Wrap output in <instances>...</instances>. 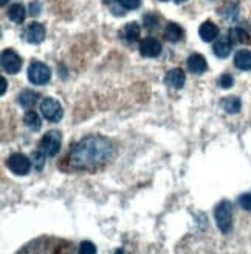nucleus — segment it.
I'll use <instances>...</instances> for the list:
<instances>
[{
  "label": "nucleus",
  "instance_id": "f257e3e1",
  "mask_svg": "<svg viewBox=\"0 0 251 254\" xmlns=\"http://www.w3.org/2000/svg\"><path fill=\"white\" fill-rule=\"evenodd\" d=\"M117 147L112 139L101 135H90L74 143L62 160V169L68 172H95L115 158Z\"/></svg>",
  "mask_w": 251,
  "mask_h": 254
},
{
  "label": "nucleus",
  "instance_id": "f03ea898",
  "mask_svg": "<svg viewBox=\"0 0 251 254\" xmlns=\"http://www.w3.org/2000/svg\"><path fill=\"white\" fill-rule=\"evenodd\" d=\"M16 254H81V251L65 239L44 236L23 245Z\"/></svg>",
  "mask_w": 251,
  "mask_h": 254
},
{
  "label": "nucleus",
  "instance_id": "7ed1b4c3",
  "mask_svg": "<svg viewBox=\"0 0 251 254\" xmlns=\"http://www.w3.org/2000/svg\"><path fill=\"white\" fill-rule=\"evenodd\" d=\"M52 78V70L44 62L33 61L28 68V79L34 85H45Z\"/></svg>",
  "mask_w": 251,
  "mask_h": 254
},
{
  "label": "nucleus",
  "instance_id": "20e7f679",
  "mask_svg": "<svg viewBox=\"0 0 251 254\" xmlns=\"http://www.w3.org/2000/svg\"><path fill=\"white\" fill-rule=\"evenodd\" d=\"M216 222L222 233H230L233 226V206L231 203L223 200L216 208Z\"/></svg>",
  "mask_w": 251,
  "mask_h": 254
},
{
  "label": "nucleus",
  "instance_id": "39448f33",
  "mask_svg": "<svg viewBox=\"0 0 251 254\" xmlns=\"http://www.w3.org/2000/svg\"><path fill=\"white\" fill-rule=\"evenodd\" d=\"M41 113L50 123H58L64 117V109L55 98H45L41 103Z\"/></svg>",
  "mask_w": 251,
  "mask_h": 254
},
{
  "label": "nucleus",
  "instance_id": "423d86ee",
  "mask_svg": "<svg viewBox=\"0 0 251 254\" xmlns=\"http://www.w3.org/2000/svg\"><path fill=\"white\" fill-rule=\"evenodd\" d=\"M61 133L56 132V130H52V132H47L42 139H41V143H39V149L37 150H41L44 155L47 157H55L59 149H61Z\"/></svg>",
  "mask_w": 251,
  "mask_h": 254
},
{
  "label": "nucleus",
  "instance_id": "0eeeda50",
  "mask_svg": "<svg viewBox=\"0 0 251 254\" xmlns=\"http://www.w3.org/2000/svg\"><path fill=\"white\" fill-rule=\"evenodd\" d=\"M0 61H2V68L8 74H16L22 68V59L14 50H3Z\"/></svg>",
  "mask_w": 251,
  "mask_h": 254
},
{
  "label": "nucleus",
  "instance_id": "6e6552de",
  "mask_svg": "<svg viewBox=\"0 0 251 254\" xmlns=\"http://www.w3.org/2000/svg\"><path fill=\"white\" fill-rule=\"evenodd\" d=\"M8 168L12 174L16 175H27L30 172L31 168V163L30 160L25 157L23 154H12L9 155V158L6 160Z\"/></svg>",
  "mask_w": 251,
  "mask_h": 254
},
{
  "label": "nucleus",
  "instance_id": "1a4fd4ad",
  "mask_svg": "<svg viewBox=\"0 0 251 254\" xmlns=\"http://www.w3.org/2000/svg\"><path fill=\"white\" fill-rule=\"evenodd\" d=\"M25 39L30 44H41L45 39V27L39 22H33L25 31Z\"/></svg>",
  "mask_w": 251,
  "mask_h": 254
},
{
  "label": "nucleus",
  "instance_id": "9d476101",
  "mask_svg": "<svg viewBox=\"0 0 251 254\" xmlns=\"http://www.w3.org/2000/svg\"><path fill=\"white\" fill-rule=\"evenodd\" d=\"M140 53L144 58H157L161 53V44L154 37H146L140 42Z\"/></svg>",
  "mask_w": 251,
  "mask_h": 254
},
{
  "label": "nucleus",
  "instance_id": "9b49d317",
  "mask_svg": "<svg viewBox=\"0 0 251 254\" xmlns=\"http://www.w3.org/2000/svg\"><path fill=\"white\" fill-rule=\"evenodd\" d=\"M198 36L202 37V41H205V42L216 41L217 36H219L217 25L214 22H211V20L203 22L202 25H200V28H198Z\"/></svg>",
  "mask_w": 251,
  "mask_h": 254
},
{
  "label": "nucleus",
  "instance_id": "f8f14e48",
  "mask_svg": "<svg viewBox=\"0 0 251 254\" xmlns=\"http://www.w3.org/2000/svg\"><path fill=\"white\" fill-rule=\"evenodd\" d=\"M186 65H188V68H189L191 73H194V74H202V73L206 71L208 64H206V59L202 55L194 53V55H191L189 58H188Z\"/></svg>",
  "mask_w": 251,
  "mask_h": 254
},
{
  "label": "nucleus",
  "instance_id": "ddd939ff",
  "mask_svg": "<svg viewBox=\"0 0 251 254\" xmlns=\"http://www.w3.org/2000/svg\"><path fill=\"white\" fill-rule=\"evenodd\" d=\"M165 82H166V85H169L172 88H177V90H179V88H182L185 85V73H183V70L174 68V70L168 71Z\"/></svg>",
  "mask_w": 251,
  "mask_h": 254
},
{
  "label": "nucleus",
  "instance_id": "4468645a",
  "mask_svg": "<svg viewBox=\"0 0 251 254\" xmlns=\"http://www.w3.org/2000/svg\"><path fill=\"white\" fill-rule=\"evenodd\" d=\"M140 33H141L140 25L136 22H130L123 28L121 36L126 42H135V41H138V37H140Z\"/></svg>",
  "mask_w": 251,
  "mask_h": 254
},
{
  "label": "nucleus",
  "instance_id": "2eb2a0df",
  "mask_svg": "<svg viewBox=\"0 0 251 254\" xmlns=\"http://www.w3.org/2000/svg\"><path fill=\"white\" fill-rule=\"evenodd\" d=\"M234 65L239 70H251V52L248 50H239L234 56Z\"/></svg>",
  "mask_w": 251,
  "mask_h": 254
},
{
  "label": "nucleus",
  "instance_id": "dca6fc26",
  "mask_svg": "<svg viewBox=\"0 0 251 254\" xmlns=\"http://www.w3.org/2000/svg\"><path fill=\"white\" fill-rule=\"evenodd\" d=\"M231 48H233V44L230 42V39L222 37V39L216 41L214 45H212V52L216 53L217 58H228L231 53Z\"/></svg>",
  "mask_w": 251,
  "mask_h": 254
},
{
  "label": "nucleus",
  "instance_id": "f3484780",
  "mask_svg": "<svg viewBox=\"0 0 251 254\" xmlns=\"http://www.w3.org/2000/svg\"><path fill=\"white\" fill-rule=\"evenodd\" d=\"M220 106L223 107V110L227 112V113H231V115H234V113L241 112L242 103H241V99L237 98V96H227V98H223L220 101Z\"/></svg>",
  "mask_w": 251,
  "mask_h": 254
},
{
  "label": "nucleus",
  "instance_id": "a211bd4d",
  "mask_svg": "<svg viewBox=\"0 0 251 254\" xmlns=\"http://www.w3.org/2000/svg\"><path fill=\"white\" fill-rule=\"evenodd\" d=\"M183 36V30L179 23L175 22H169L165 28V37L169 41V42H179Z\"/></svg>",
  "mask_w": 251,
  "mask_h": 254
},
{
  "label": "nucleus",
  "instance_id": "6ab92c4d",
  "mask_svg": "<svg viewBox=\"0 0 251 254\" xmlns=\"http://www.w3.org/2000/svg\"><path fill=\"white\" fill-rule=\"evenodd\" d=\"M23 123H25V126L28 127V129H31L34 132H37L42 127V120H41V117L37 115L34 110H28L27 113H25Z\"/></svg>",
  "mask_w": 251,
  "mask_h": 254
},
{
  "label": "nucleus",
  "instance_id": "aec40b11",
  "mask_svg": "<svg viewBox=\"0 0 251 254\" xmlns=\"http://www.w3.org/2000/svg\"><path fill=\"white\" fill-rule=\"evenodd\" d=\"M37 99H39V95H37L36 92H33V90H23L17 96V103H19V106L28 109V107H31V106H34L37 103Z\"/></svg>",
  "mask_w": 251,
  "mask_h": 254
},
{
  "label": "nucleus",
  "instance_id": "412c9836",
  "mask_svg": "<svg viewBox=\"0 0 251 254\" xmlns=\"http://www.w3.org/2000/svg\"><path fill=\"white\" fill-rule=\"evenodd\" d=\"M25 16H27V11H25L23 5H20V3L11 5L8 9V17L14 23H22L25 20Z\"/></svg>",
  "mask_w": 251,
  "mask_h": 254
},
{
  "label": "nucleus",
  "instance_id": "4be33fe9",
  "mask_svg": "<svg viewBox=\"0 0 251 254\" xmlns=\"http://www.w3.org/2000/svg\"><path fill=\"white\" fill-rule=\"evenodd\" d=\"M228 36H230V39L231 41H234V42H237V44H251V36L247 33V30H244V28H233L230 33H228Z\"/></svg>",
  "mask_w": 251,
  "mask_h": 254
},
{
  "label": "nucleus",
  "instance_id": "5701e85b",
  "mask_svg": "<svg viewBox=\"0 0 251 254\" xmlns=\"http://www.w3.org/2000/svg\"><path fill=\"white\" fill-rule=\"evenodd\" d=\"M45 157H47V155H44L41 150H36L34 154H33V164L36 166L37 171H41V169L44 168V164H45Z\"/></svg>",
  "mask_w": 251,
  "mask_h": 254
},
{
  "label": "nucleus",
  "instance_id": "b1692460",
  "mask_svg": "<svg viewBox=\"0 0 251 254\" xmlns=\"http://www.w3.org/2000/svg\"><path fill=\"white\" fill-rule=\"evenodd\" d=\"M79 251H81V254H96V247L92 244V242H82L81 245H79Z\"/></svg>",
  "mask_w": 251,
  "mask_h": 254
},
{
  "label": "nucleus",
  "instance_id": "393cba45",
  "mask_svg": "<svg viewBox=\"0 0 251 254\" xmlns=\"http://www.w3.org/2000/svg\"><path fill=\"white\" fill-rule=\"evenodd\" d=\"M141 0H120V5L124 8V9H136L140 6Z\"/></svg>",
  "mask_w": 251,
  "mask_h": 254
},
{
  "label": "nucleus",
  "instance_id": "a878e982",
  "mask_svg": "<svg viewBox=\"0 0 251 254\" xmlns=\"http://www.w3.org/2000/svg\"><path fill=\"white\" fill-rule=\"evenodd\" d=\"M233 84H234V79H233V76H231V74H222V76H220L219 85H220L222 88H230Z\"/></svg>",
  "mask_w": 251,
  "mask_h": 254
},
{
  "label": "nucleus",
  "instance_id": "bb28decb",
  "mask_svg": "<svg viewBox=\"0 0 251 254\" xmlns=\"http://www.w3.org/2000/svg\"><path fill=\"white\" fill-rule=\"evenodd\" d=\"M239 205L245 211H251V194H244L239 197Z\"/></svg>",
  "mask_w": 251,
  "mask_h": 254
},
{
  "label": "nucleus",
  "instance_id": "cd10ccee",
  "mask_svg": "<svg viewBox=\"0 0 251 254\" xmlns=\"http://www.w3.org/2000/svg\"><path fill=\"white\" fill-rule=\"evenodd\" d=\"M157 23H158V17L154 16V14H147V16L144 17V25H146V27H147L149 30H150V28H154Z\"/></svg>",
  "mask_w": 251,
  "mask_h": 254
},
{
  "label": "nucleus",
  "instance_id": "c85d7f7f",
  "mask_svg": "<svg viewBox=\"0 0 251 254\" xmlns=\"http://www.w3.org/2000/svg\"><path fill=\"white\" fill-rule=\"evenodd\" d=\"M5 92H6V79L0 78V95H5Z\"/></svg>",
  "mask_w": 251,
  "mask_h": 254
},
{
  "label": "nucleus",
  "instance_id": "c756f323",
  "mask_svg": "<svg viewBox=\"0 0 251 254\" xmlns=\"http://www.w3.org/2000/svg\"><path fill=\"white\" fill-rule=\"evenodd\" d=\"M31 14H37L39 12V9H41V3L39 2H34V3H31Z\"/></svg>",
  "mask_w": 251,
  "mask_h": 254
},
{
  "label": "nucleus",
  "instance_id": "7c9ffc66",
  "mask_svg": "<svg viewBox=\"0 0 251 254\" xmlns=\"http://www.w3.org/2000/svg\"><path fill=\"white\" fill-rule=\"evenodd\" d=\"M8 3V0H0V5H6Z\"/></svg>",
  "mask_w": 251,
  "mask_h": 254
},
{
  "label": "nucleus",
  "instance_id": "2f4dec72",
  "mask_svg": "<svg viewBox=\"0 0 251 254\" xmlns=\"http://www.w3.org/2000/svg\"><path fill=\"white\" fill-rule=\"evenodd\" d=\"M106 3H112V2H117V0H104Z\"/></svg>",
  "mask_w": 251,
  "mask_h": 254
},
{
  "label": "nucleus",
  "instance_id": "473e14b6",
  "mask_svg": "<svg viewBox=\"0 0 251 254\" xmlns=\"http://www.w3.org/2000/svg\"><path fill=\"white\" fill-rule=\"evenodd\" d=\"M175 3H180V2H186V0H174Z\"/></svg>",
  "mask_w": 251,
  "mask_h": 254
},
{
  "label": "nucleus",
  "instance_id": "72a5a7b5",
  "mask_svg": "<svg viewBox=\"0 0 251 254\" xmlns=\"http://www.w3.org/2000/svg\"><path fill=\"white\" fill-rule=\"evenodd\" d=\"M115 254H124V253H123V250H118V251H117Z\"/></svg>",
  "mask_w": 251,
  "mask_h": 254
},
{
  "label": "nucleus",
  "instance_id": "f704fd0d",
  "mask_svg": "<svg viewBox=\"0 0 251 254\" xmlns=\"http://www.w3.org/2000/svg\"><path fill=\"white\" fill-rule=\"evenodd\" d=\"M163 2H166V0H163Z\"/></svg>",
  "mask_w": 251,
  "mask_h": 254
}]
</instances>
